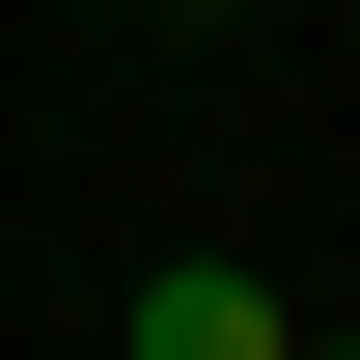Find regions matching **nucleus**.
I'll list each match as a JSON object with an SVG mask.
<instances>
[{"label": "nucleus", "instance_id": "obj_2", "mask_svg": "<svg viewBox=\"0 0 360 360\" xmlns=\"http://www.w3.org/2000/svg\"><path fill=\"white\" fill-rule=\"evenodd\" d=\"M139 28H222V0H139Z\"/></svg>", "mask_w": 360, "mask_h": 360}, {"label": "nucleus", "instance_id": "obj_3", "mask_svg": "<svg viewBox=\"0 0 360 360\" xmlns=\"http://www.w3.org/2000/svg\"><path fill=\"white\" fill-rule=\"evenodd\" d=\"M305 360H360V333H305Z\"/></svg>", "mask_w": 360, "mask_h": 360}, {"label": "nucleus", "instance_id": "obj_1", "mask_svg": "<svg viewBox=\"0 0 360 360\" xmlns=\"http://www.w3.org/2000/svg\"><path fill=\"white\" fill-rule=\"evenodd\" d=\"M139 360H305V305H277V277H222V250H194V277H139Z\"/></svg>", "mask_w": 360, "mask_h": 360}]
</instances>
